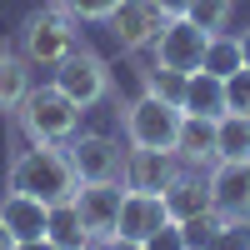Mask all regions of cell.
<instances>
[{
  "mask_svg": "<svg viewBox=\"0 0 250 250\" xmlns=\"http://www.w3.org/2000/svg\"><path fill=\"white\" fill-rule=\"evenodd\" d=\"M230 10H235V0H190V10H185V15H190L200 30L215 35V30L230 25Z\"/></svg>",
  "mask_w": 250,
  "mask_h": 250,
  "instance_id": "cell-22",
  "label": "cell"
},
{
  "mask_svg": "<svg viewBox=\"0 0 250 250\" xmlns=\"http://www.w3.org/2000/svg\"><path fill=\"white\" fill-rule=\"evenodd\" d=\"M145 95H155V100H165V105L180 110V100H185V75H180V70H165V65L145 70Z\"/></svg>",
  "mask_w": 250,
  "mask_h": 250,
  "instance_id": "cell-21",
  "label": "cell"
},
{
  "mask_svg": "<svg viewBox=\"0 0 250 250\" xmlns=\"http://www.w3.org/2000/svg\"><path fill=\"white\" fill-rule=\"evenodd\" d=\"M65 5L75 10V20H110V10L120 0H65Z\"/></svg>",
  "mask_w": 250,
  "mask_h": 250,
  "instance_id": "cell-26",
  "label": "cell"
},
{
  "mask_svg": "<svg viewBox=\"0 0 250 250\" xmlns=\"http://www.w3.org/2000/svg\"><path fill=\"white\" fill-rule=\"evenodd\" d=\"M205 45H210V30H200L190 15H175V20H165V30L155 35V45H150V50H155V65L190 75V70H200Z\"/></svg>",
  "mask_w": 250,
  "mask_h": 250,
  "instance_id": "cell-7",
  "label": "cell"
},
{
  "mask_svg": "<svg viewBox=\"0 0 250 250\" xmlns=\"http://www.w3.org/2000/svg\"><path fill=\"white\" fill-rule=\"evenodd\" d=\"M55 85L65 90L80 110H90V105H100V100L110 95V70H105V60H100L95 50L75 45V50L55 65Z\"/></svg>",
  "mask_w": 250,
  "mask_h": 250,
  "instance_id": "cell-5",
  "label": "cell"
},
{
  "mask_svg": "<svg viewBox=\"0 0 250 250\" xmlns=\"http://www.w3.org/2000/svg\"><path fill=\"white\" fill-rule=\"evenodd\" d=\"M155 5H160L165 15H170V20H175V15H185V10H190V0H155Z\"/></svg>",
  "mask_w": 250,
  "mask_h": 250,
  "instance_id": "cell-27",
  "label": "cell"
},
{
  "mask_svg": "<svg viewBox=\"0 0 250 250\" xmlns=\"http://www.w3.org/2000/svg\"><path fill=\"white\" fill-rule=\"evenodd\" d=\"M145 250H190V245H185V230L170 220V225H160V230L145 240Z\"/></svg>",
  "mask_w": 250,
  "mask_h": 250,
  "instance_id": "cell-25",
  "label": "cell"
},
{
  "mask_svg": "<svg viewBox=\"0 0 250 250\" xmlns=\"http://www.w3.org/2000/svg\"><path fill=\"white\" fill-rule=\"evenodd\" d=\"M210 200L220 220H250V160H215Z\"/></svg>",
  "mask_w": 250,
  "mask_h": 250,
  "instance_id": "cell-10",
  "label": "cell"
},
{
  "mask_svg": "<svg viewBox=\"0 0 250 250\" xmlns=\"http://www.w3.org/2000/svg\"><path fill=\"white\" fill-rule=\"evenodd\" d=\"M15 115H20V130L30 135V145H65L80 130V115L85 110L60 85H30L25 100L15 105Z\"/></svg>",
  "mask_w": 250,
  "mask_h": 250,
  "instance_id": "cell-2",
  "label": "cell"
},
{
  "mask_svg": "<svg viewBox=\"0 0 250 250\" xmlns=\"http://www.w3.org/2000/svg\"><path fill=\"white\" fill-rule=\"evenodd\" d=\"M210 250H250V220H220Z\"/></svg>",
  "mask_w": 250,
  "mask_h": 250,
  "instance_id": "cell-24",
  "label": "cell"
},
{
  "mask_svg": "<svg viewBox=\"0 0 250 250\" xmlns=\"http://www.w3.org/2000/svg\"><path fill=\"white\" fill-rule=\"evenodd\" d=\"M0 225H5L15 240H40V235H45V225H50V205L35 200V195L10 190L5 200H0Z\"/></svg>",
  "mask_w": 250,
  "mask_h": 250,
  "instance_id": "cell-14",
  "label": "cell"
},
{
  "mask_svg": "<svg viewBox=\"0 0 250 250\" xmlns=\"http://www.w3.org/2000/svg\"><path fill=\"white\" fill-rule=\"evenodd\" d=\"M185 115H210L220 120L225 115V80L210 75V70H190L185 75V100H180Z\"/></svg>",
  "mask_w": 250,
  "mask_h": 250,
  "instance_id": "cell-16",
  "label": "cell"
},
{
  "mask_svg": "<svg viewBox=\"0 0 250 250\" xmlns=\"http://www.w3.org/2000/svg\"><path fill=\"white\" fill-rule=\"evenodd\" d=\"M65 155L75 165L80 185H105V180H120L125 175V155H130V150H120V140L90 130V135H70L65 140Z\"/></svg>",
  "mask_w": 250,
  "mask_h": 250,
  "instance_id": "cell-6",
  "label": "cell"
},
{
  "mask_svg": "<svg viewBox=\"0 0 250 250\" xmlns=\"http://www.w3.org/2000/svg\"><path fill=\"white\" fill-rule=\"evenodd\" d=\"M10 190L35 195V200H45V205L75 200L80 175H75V165L65 155V145H30V150H20L10 160Z\"/></svg>",
  "mask_w": 250,
  "mask_h": 250,
  "instance_id": "cell-1",
  "label": "cell"
},
{
  "mask_svg": "<svg viewBox=\"0 0 250 250\" xmlns=\"http://www.w3.org/2000/svg\"><path fill=\"white\" fill-rule=\"evenodd\" d=\"M200 70H210V75H230V70H240V35H225V30H215L210 35V45H205V60H200Z\"/></svg>",
  "mask_w": 250,
  "mask_h": 250,
  "instance_id": "cell-19",
  "label": "cell"
},
{
  "mask_svg": "<svg viewBox=\"0 0 250 250\" xmlns=\"http://www.w3.org/2000/svg\"><path fill=\"white\" fill-rule=\"evenodd\" d=\"M215 145H220V160H250V115L225 110L215 120Z\"/></svg>",
  "mask_w": 250,
  "mask_h": 250,
  "instance_id": "cell-17",
  "label": "cell"
},
{
  "mask_svg": "<svg viewBox=\"0 0 250 250\" xmlns=\"http://www.w3.org/2000/svg\"><path fill=\"white\" fill-rule=\"evenodd\" d=\"M175 155L190 160L195 170L220 160V145H215V120L210 115H180V140H175Z\"/></svg>",
  "mask_w": 250,
  "mask_h": 250,
  "instance_id": "cell-15",
  "label": "cell"
},
{
  "mask_svg": "<svg viewBox=\"0 0 250 250\" xmlns=\"http://www.w3.org/2000/svg\"><path fill=\"white\" fill-rule=\"evenodd\" d=\"M160 225H170V215H165V200L160 195H150V190H125V200H120V225H115V235H125V240H150Z\"/></svg>",
  "mask_w": 250,
  "mask_h": 250,
  "instance_id": "cell-12",
  "label": "cell"
},
{
  "mask_svg": "<svg viewBox=\"0 0 250 250\" xmlns=\"http://www.w3.org/2000/svg\"><path fill=\"white\" fill-rule=\"evenodd\" d=\"M15 250H60L55 240H45V235H40V240H15Z\"/></svg>",
  "mask_w": 250,
  "mask_h": 250,
  "instance_id": "cell-28",
  "label": "cell"
},
{
  "mask_svg": "<svg viewBox=\"0 0 250 250\" xmlns=\"http://www.w3.org/2000/svg\"><path fill=\"white\" fill-rule=\"evenodd\" d=\"M30 90V70H25V60H15L0 50V110H15L20 100H25Z\"/></svg>",
  "mask_w": 250,
  "mask_h": 250,
  "instance_id": "cell-20",
  "label": "cell"
},
{
  "mask_svg": "<svg viewBox=\"0 0 250 250\" xmlns=\"http://www.w3.org/2000/svg\"><path fill=\"white\" fill-rule=\"evenodd\" d=\"M165 20L170 15H165L155 0H120L105 25H110L120 50H145V45H155V35L165 30Z\"/></svg>",
  "mask_w": 250,
  "mask_h": 250,
  "instance_id": "cell-8",
  "label": "cell"
},
{
  "mask_svg": "<svg viewBox=\"0 0 250 250\" xmlns=\"http://www.w3.org/2000/svg\"><path fill=\"white\" fill-rule=\"evenodd\" d=\"M125 110V140H130V150H170L175 155V140H180V115L175 105H165L155 95H140L130 100Z\"/></svg>",
  "mask_w": 250,
  "mask_h": 250,
  "instance_id": "cell-4",
  "label": "cell"
},
{
  "mask_svg": "<svg viewBox=\"0 0 250 250\" xmlns=\"http://www.w3.org/2000/svg\"><path fill=\"white\" fill-rule=\"evenodd\" d=\"M240 65H250V30L240 35Z\"/></svg>",
  "mask_w": 250,
  "mask_h": 250,
  "instance_id": "cell-30",
  "label": "cell"
},
{
  "mask_svg": "<svg viewBox=\"0 0 250 250\" xmlns=\"http://www.w3.org/2000/svg\"><path fill=\"white\" fill-rule=\"evenodd\" d=\"M45 240H55L60 250H75V245H85V225H80V210H75V200L65 205H50V225H45Z\"/></svg>",
  "mask_w": 250,
  "mask_h": 250,
  "instance_id": "cell-18",
  "label": "cell"
},
{
  "mask_svg": "<svg viewBox=\"0 0 250 250\" xmlns=\"http://www.w3.org/2000/svg\"><path fill=\"white\" fill-rule=\"evenodd\" d=\"M75 250H105V245H100V240H85V245H75Z\"/></svg>",
  "mask_w": 250,
  "mask_h": 250,
  "instance_id": "cell-32",
  "label": "cell"
},
{
  "mask_svg": "<svg viewBox=\"0 0 250 250\" xmlns=\"http://www.w3.org/2000/svg\"><path fill=\"white\" fill-rule=\"evenodd\" d=\"M120 200H125V185H120V180L80 185V190H75V210H80V225H85L90 240H110V235H115V225H120Z\"/></svg>",
  "mask_w": 250,
  "mask_h": 250,
  "instance_id": "cell-9",
  "label": "cell"
},
{
  "mask_svg": "<svg viewBox=\"0 0 250 250\" xmlns=\"http://www.w3.org/2000/svg\"><path fill=\"white\" fill-rule=\"evenodd\" d=\"M160 200H165V215H170L175 225H190V220H200V215L215 210L210 175H200V170H175V180L160 190Z\"/></svg>",
  "mask_w": 250,
  "mask_h": 250,
  "instance_id": "cell-11",
  "label": "cell"
},
{
  "mask_svg": "<svg viewBox=\"0 0 250 250\" xmlns=\"http://www.w3.org/2000/svg\"><path fill=\"white\" fill-rule=\"evenodd\" d=\"M105 250H145V245H140V240H125V235H110Z\"/></svg>",
  "mask_w": 250,
  "mask_h": 250,
  "instance_id": "cell-29",
  "label": "cell"
},
{
  "mask_svg": "<svg viewBox=\"0 0 250 250\" xmlns=\"http://www.w3.org/2000/svg\"><path fill=\"white\" fill-rule=\"evenodd\" d=\"M80 45V20L75 10L60 0V5H45L25 20L20 30V50H25V65H40V70H55L60 60Z\"/></svg>",
  "mask_w": 250,
  "mask_h": 250,
  "instance_id": "cell-3",
  "label": "cell"
},
{
  "mask_svg": "<svg viewBox=\"0 0 250 250\" xmlns=\"http://www.w3.org/2000/svg\"><path fill=\"white\" fill-rule=\"evenodd\" d=\"M225 110L230 115H250V65L225 75Z\"/></svg>",
  "mask_w": 250,
  "mask_h": 250,
  "instance_id": "cell-23",
  "label": "cell"
},
{
  "mask_svg": "<svg viewBox=\"0 0 250 250\" xmlns=\"http://www.w3.org/2000/svg\"><path fill=\"white\" fill-rule=\"evenodd\" d=\"M175 155L170 150H130L125 155V190H150V195H160L165 185L175 180Z\"/></svg>",
  "mask_w": 250,
  "mask_h": 250,
  "instance_id": "cell-13",
  "label": "cell"
},
{
  "mask_svg": "<svg viewBox=\"0 0 250 250\" xmlns=\"http://www.w3.org/2000/svg\"><path fill=\"white\" fill-rule=\"evenodd\" d=\"M0 250H15V235L5 230V225H0Z\"/></svg>",
  "mask_w": 250,
  "mask_h": 250,
  "instance_id": "cell-31",
  "label": "cell"
},
{
  "mask_svg": "<svg viewBox=\"0 0 250 250\" xmlns=\"http://www.w3.org/2000/svg\"><path fill=\"white\" fill-rule=\"evenodd\" d=\"M195 250H210V245H195Z\"/></svg>",
  "mask_w": 250,
  "mask_h": 250,
  "instance_id": "cell-33",
  "label": "cell"
}]
</instances>
